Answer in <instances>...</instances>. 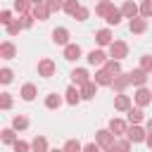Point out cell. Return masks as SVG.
Returning <instances> with one entry per match:
<instances>
[{"mask_svg":"<svg viewBox=\"0 0 152 152\" xmlns=\"http://www.w3.org/2000/svg\"><path fill=\"white\" fill-rule=\"evenodd\" d=\"M112 10H114V2H112V0H107V2H97V5H95V14L102 17V19H107Z\"/></svg>","mask_w":152,"mask_h":152,"instance_id":"25","label":"cell"},{"mask_svg":"<svg viewBox=\"0 0 152 152\" xmlns=\"http://www.w3.org/2000/svg\"><path fill=\"white\" fill-rule=\"evenodd\" d=\"M121 14H124V19H135V17H140V5L133 0H126L121 5Z\"/></svg>","mask_w":152,"mask_h":152,"instance_id":"8","label":"cell"},{"mask_svg":"<svg viewBox=\"0 0 152 152\" xmlns=\"http://www.w3.org/2000/svg\"><path fill=\"white\" fill-rule=\"evenodd\" d=\"M131 145H133V142H131L128 138H116L112 147H114L116 152H131Z\"/></svg>","mask_w":152,"mask_h":152,"instance_id":"32","label":"cell"},{"mask_svg":"<svg viewBox=\"0 0 152 152\" xmlns=\"http://www.w3.org/2000/svg\"><path fill=\"white\" fill-rule=\"evenodd\" d=\"M50 152H64V147H52Z\"/></svg>","mask_w":152,"mask_h":152,"instance_id":"49","label":"cell"},{"mask_svg":"<svg viewBox=\"0 0 152 152\" xmlns=\"http://www.w3.org/2000/svg\"><path fill=\"white\" fill-rule=\"evenodd\" d=\"M81 88V97L83 100H93L95 95H97V83L95 81H88V83H83V86H78Z\"/></svg>","mask_w":152,"mask_h":152,"instance_id":"20","label":"cell"},{"mask_svg":"<svg viewBox=\"0 0 152 152\" xmlns=\"http://www.w3.org/2000/svg\"><path fill=\"white\" fill-rule=\"evenodd\" d=\"M83 152H102V147L97 142H88V145H83Z\"/></svg>","mask_w":152,"mask_h":152,"instance_id":"45","label":"cell"},{"mask_svg":"<svg viewBox=\"0 0 152 152\" xmlns=\"http://www.w3.org/2000/svg\"><path fill=\"white\" fill-rule=\"evenodd\" d=\"M19 95H21V100L31 102V100L38 95V88H36V83H24V86H21V90H19Z\"/></svg>","mask_w":152,"mask_h":152,"instance_id":"21","label":"cell"},{"mask_svg":"<svg viewBox=\"0 0 152 152\" xmlns=\"http://www.w3.org/2000/svg\"><path fill=\"white\" fill-rule=\"evenodd\" d=\"M0 140H2V145H14L19 138H17V131L10 126V128H2V133H0Z\"/></svg>","mask_w":152,"mask_h":152,"instance_id":"26","label":"cell"},{"mask_svg":"<svg viewBox=\"0 0 152 152\" xmlns=\"http://www.w3.org/2000/svg\"><path fill=\"white\" fill-rule=\"evenodd\" d=\"M128 28H131V33L140 36V33H145V31H147V19H145V17H135V19H131V21H128Z\"/></svg>","mask_w":152,"mask_h":152,"instance_id":"15","label":"cell"},{"mask_svg":"<svg viewBox=\"0 0 152 152\" xmlns=\"http://www.w3.org/2000/svg\"><path fill=\"white\" fill-rule=\"evenodd\" d=\"M128 86H131V76H128V74H124V71H121L119 76H114V83H112V88H114L116 93H124Z\"/></svg>","mask_w":152,"mask_h":152,"instance_id":"19","label":"cell"},{"mask_svg":"<svg viewBox=\"0 0 152 152\" xmlns=\"http://www.w3.org/2000/svg\"><path fill=\"white\" fill-rule=\"evenodd\" d=\"M10 107H12V95H10V93H2V95H0V109L7 112Z\"/></svg>","mask_w":152,"mask_h":152,"instance_id":"41","label":"cell"},{"mask_svg":"<svg viewBox=\"0 0 152 152\" xmlns=\"http://www.w3.org/2000/svg\"><path fill=\"white\" fill-rule=\"evenodd\" d=\"M62 102H64V97L57 95V93H48V95H45V107H48V109H59Z\"/></svg>","mask_w":152,"mask_h":152,"instance_id":"24","label":"cell"},{"mask_svg":"<svg viewBox=\"0 0 152 152\" xmlns=\"http://www.w3.org/2000/svg\"><path fill=\"white\" fill-rule=\"evenodd\" d=\"M12 7H14L19 14H28V12L33 10V2H31V0H14Z\"/></svg>","mask_w":152,"mask_h":152,"instance_id":"28","label":"cell"},{"mask_svg":"<svg viewBox=\"0 0 152 152\" xmlns=\"http://www.w3.org/2000/svg\"><path fill=\"white\" fill-rule=\"evenodd\" d=\"M10 21H14V19H12V12H10V10H2V12H0V24L7 26Z\"/></svg>","mask_w":152,"mask_h":152,"instance_id":"44","label":"cell"},{"mask_svg":"<svg viewBox=\"0 0 152 152\" xmlns=\"http://www.w3.org/2000/svg\"><path fill=\"white\" fill-rule=\"evenodd\" d=\"M128 76H131V86H135V88H140V86L147 83V71H142L140 66L133 69V71H128Z\"/></svg>","mask_w":152,"mask_h":152,"instance_id":"18","label":"cell"},{"mask_svg":"<svg viewBox=\"0 0 152 152\" xmlns=\"http://www.w3.org/2000/svg\"><path fill=\"white\" fill-rule=\"evenodd\" d=\"M104 69H107L112 76H119V74H121V59H112V57H109V59L104 62Z\"/></svg>","mask_w":152,"mask_h":152,"instance_id":"30","label":"cell"},{"mask_svg":"<svg viewBox=\"0 0 152 152\" xmlns=\"http://www.w3.org/2000/svg\"><path fill=\"white\" fill-rule=\"evenodd\" d=\"M81 100H83V97H81V88L71 83V86L64 90V102H66V104H71V107H76Z\"/></svg>","mask_w":152,"mask_h":152,"instance_id":"7","label":"cell"},{"mask_svg":"<svg viewBox=\"0 0 152 152\" xmlns=\"http://www.w3.org/2000/svg\"><path fill=\"white\" fill-rule=\"evenodd\" d=\"M86 59H88V64H93V66H104V62L109 59V52H104L102 48H100V50H90V52L86 55Z\"/></svg>","mask_w":152,"mask_h":152,"instance_id":"5","label":"cell"},{"mask_svg":"<svg viewBox=\"0 0 152 152\" xmlns=\"http://www.w3.org/2000/svg\"><path fill=\"white\" fill-rule=\"evenodd\" d=\"M12 128H14V131H26V128H28V119H26L24 114H17V116L12 119Z\"/></svg>","mask_w":152,"mask_h":152,"instance_id":"31","label":"cell"},{"mask_svg":"<svg viewBox=\"0 0 152 152\" xmlns=\"http://www.w3.org/2000/svg\"><path fill=\"white\" fill-rule=\"evenodd\" d=\"M104 152H116V150H114V147H107V150H104Z\"/></svg>","mask_w":152,"mask_h":152,"instance_id":"50","label":"cell"},{"mask_svg":"<svg viewBox=\"0 0 152 152\" xmlns=\"http://www.w3.org/2000/svg\"><path fill=\"white\" fill-rule=\"evenodd\" d=\"M140 17L152 19V0H142L140 2Z\"/></svg>","mask_w":152,"mask_h":152,"instance_id":"35","label":"cell"},{"mask_svg":"<svg viewBox=\"0 0 152 152\" xmlns=\"http://www.w3.org/2000/svg\"><path fill=\"white\" fill-rule=\"evenodd\" d=\"M133 100H135V104H138V107H147V104H152V93H150L145 86H140V88H135Z\"/></svg>","mask_w":152,"mask_h":152,"instance_id":"6","label":"cell"},{"mask_svg":"<svg viewBox=\"0 0 152 152\" xmlns=\"http://www.w3.org/2000/svg\"><path fill=\"white\" fill-rule=\"evenodd\" d=\"M69 76H71V83H74V86H83V83L93 81V78H90V74H88V69H81V66H78V69H74Z\"/></svg>","mask_w":152,"mask_h":152,"instance_id":"14","label":"cell"},{"mask_svg":"<svg viewBox=\"0 0 152 152\" xmlns=\"http://www.w3.org/2000/svg\"><path fill=\"white\" fill-rule=\"evenodd\" d=\"M95 40H97V45H100V48H109V45L114 43V36H112V31H109V28H100V31L95 33Z\"/></svg>","mask_w":152,"mask_h":152,"instance_id":"16","label":"cell"},{"mask_svg":"<svg viewBox=\"0 0 152 152\" xmlns=\"http://www.w3.org/2000/svg\"><path fill=\"white\" fill-rule=\"evenodd\" d=\"M121 19H124V14H121V7H114L104 21H107L109 26H119V24H121Z\"/></svg>","mask_w":152,"mask_h":152,"instance_id":"29","label":"cell"},{"mask_svg":"<svg viewBox=\"0 0 152 152\" xmlns=\"http://www.w3.org/2000/svg\"><path fill=\"white\" fill-rule=\"evenodd\" d=\"M93 81L97 83V86H107V88H112V83H114V76L104 69V66H100L97 71H95V76H93Z\"/></svg>","mask_w":152,"mask_h":152,"instance_id":"9","label":"cell"},{"mask_svg":"<svg viewBox=\"0 0 152 152\" xmlns=\"http://www.w3.org/2000/svg\"><path fill=\"white\" fill-rule=\"evenodd\" d=\"M31 152H50L48 138H45V135H36V138L31 140Z\"/></svg>","mask_w":152,"mask_h":152,"instance_id":"22","label":"cell"},{"mask_svg":"<svg viewBox=\"0 0 152 152\" xmlns=\"http://www.w3.org/2000/svg\"><path fill=\"white\" fill-rule=\"evenodd\" d=\"M12 78H14V71H12L10 66H2V69H0V83L7 86V83H12Z\"/></svg>","mask_w":152,"mask_h":152,"instance_id":"34","label":"cell"},{"mask_svg":"<svg viewBox=\"0 0 152 152\" xmlns=\"http://www.w3.org/2000/svg\"><path fill=\"white\" fill-rule=\"evenodd\" d=\"M100 2H107V0H100Z\"/></svg>","mask_w":152,"mask_h":152,"instance_id":"51","label":"cell"},{"mask_svg":"<svg viewBox=\"0 0 152 152\" xmlns=\"http://www.w3.org/2000/svg\"><path fill=\"white\" fill-rule=\"evenodd\" d=\"M145 131H147V133H152V119H147V126H145Z\"/></svg>","mask_w":152,"mask_h":152,"instance_id":"47","label":"cell"},{"mask_svg":"<svg viewBox=\"0 0 152 152\" xmlns=\"http://www.w3.org/2000/svg\"><path fill=\"white\" fill-rule=\"evenodd\" d=\"M126 114H128V124H140V121L145 119V114H142V107H131Z\"/></svg>","mask_w":152,"mask_h":152,"instance_id":"27","label":"cell"},{"mask_svg":"<svg viewBox=\"0 0 152 152\" xmlns=\"http://www.w3.org/2000/svg\"><path fill=\"white\" fill-rule=\"evenodd\" d=\"M114 140H116V135H114L109 128H102V131H97V133H95V142H97L102 150L112 147V145H114Z\"/></svg>","mask_w":152,"mask_h":152,"instance_id":"4","label":"cell"},{"mask_svg":"<svg viewBox=\"0 0 152 152\" xmlns=\"http://www.w3.org/2000/svg\"><path fill=\"white\" fill-rule=\"evenodd\" d=\"M140 69L147 71V74H152V55H142L140 57Z\"/></svg>","mask_w":152,"mask_h":152,"instance_id":"39","label":"cell"},{"mask_svg":"<svg viewBox=\"0 0 152 152\" xmlns=\"http://www.w3.org/2000/svg\"><path fill=\"white\" fill-rule=\"evenodd\" d=\"M45 5L50 7V12H52V14H55V12H62V10H64V0H48Z\"/></svg>","mask_w":152,"mask_h":152,"instance_id":"43","label":"cell"},{"mask_svg":"<svg viewBox=\"0 0 152 152\" xmlns=\"http://www.w3.org/2000/svg\"><path fill=\"white\" fill-rule=\"evenodd\" d=\"M81 55H83V50H81L78 43H69V45H64V59H66V62H76Z\"/></svg>","mask_w":152,"mask_h":152,"instance_id":"13","label":"cell"},{"mask_svg":"<svg viewBox=\"0 0 152 152\" xmlns=\"http://www.w3.org/2000/svg\"><path fill=\"white\" fill-rule=\"evenodd\" d=\"M31 14H33V17L38 19V21H45V19H48V17L52 14V12H50V7H48V5L43 2V5H33V10H31Z\"/></svg>","mask_w":152,"mask_h":152,"instance_id":"23","label":"cell"},{"mask_svg":"<svg viewBox=\"0 0 152 152\" xmlns=\"http://www.w3.org/2000/svg\"><path fill=\"white\" fill-rule=\"evenodd\" d=\"M33 5H43V2H48V0H31Z\"/></svg>","mask_w":152,"mask_h":152,"instance_id":"48","label":"cell"},{"mask_svg":"<svg viewBox=\"0 0 152 152\" xmlns=\"http://www.w3.org/2000/svg\"><path fill=\"white\" fill-rule=\"evenodd\" d=\"M126 138H128L133 145H138V142H145L147 131H145V128H140L138 124H131V126H128V131H126Z\"/></svg>","mask_w":152,"mask_h":152,"instance_id":"3","label":"cell"},{"mask_svg":"<svg viewBox=\"0 0 152 152\" xmlns=\"http://www.w3.org/2000/svg\"><path fill=\"white\" fill-rule=\"evenodd\" d=\"M109 57L112 59H126L128 57V43L126 40H114L109 45Z\"/></svg>","mask_w":152,"mask_h":152,"instance_id":"2","label":"cell"},{"mask_svg":"<svg viewBox=\"0 0 152 152\" xmlns=\"http://www.w3.org/2000/svg\"><path fill=\"white\" fill-rule=\"evenodd\" d=\"M145 145L152 150V133H147V138H145Z\"/></svg>","mask_w":152,"mask_h":152,"instance_id":"46","label":"cell"},{"mask_svg":"<svg viewBox=\"0 0 152 152\" xmlns=\"http://www.w3.org/2000/svg\"><path fill=\"white\" fill-rule=\"evenodd\" d=\"M5 31H7V36H17V33H19V31H24V28H21L19 19H14V21H10V24L5 26Z\"/></svg>","mask_w":152,"mask_h":152,"instance_id":"37","label":"cell"},{"mask_svg":"<svg viewBox=\"0 0 152 152\" xmlns=\"http://www.w3.org/2000/svg\"><path fill=\"white\" fill-rule=\"evenodd\" d=\"M0 57L2 59H14L17 57V45L12 40H2L0 43Z\"/></svg>","mask_w":152,"mask_h":152,"instance_id":"17","label":"cell"},{"mask_svg":"<svg viewBox=\"0 0 152 152\" xmlns=\"http://www.w3.org/2000/svg\"><path fill=\"white\" fill-rule=\"evenodd\" d=\"M131 107H133L131 95H126V93H116V97H114V109H116V112H128Z\"/></svg>","mask_w":152,"mask_h":152,"instance_id":"10","label":"cell"},{"mask_svg":"<svg viewBox=\"0 0 152 152\" xmlns=\"http://www.w3.org/2000/svg\"><path fill=\"white\" fill-rule=\"evenodd\" d=\"M128 126H131V124H128V121H124V119H116V116H114V119H109V131H112V133H114L116 138L126 135Z\"/></svg>","mask_w":152,"mask_h":152,"instance_id":"11","label":"cell"},{"mask_svg":"<svg viewBox=\"0 0 152 152\" xmlns=\"http://www.w3.org/2000/svg\"><path fill=\"white\" fill-rule=\"evenodd\" d=\"M88 17H90V10H88V7H83V5H81V7L76 10V14H74V19H76V21H86Z\"/></svg>","mask_w":152,"mask_h":152,"instance_id":"40","label":"cell"},{"mask_svg":"<svg viewBox=\"0 0 152 152\" xmlns=\"http://www.w3.org/2000/svg\"><path fill=\"white\" fill-rule=\"evenodd\" d=\"M64 152H83V145L76 140V138H69L64 142Z\"/></svg>","mask_w":152,"mask_h":152,"instance_id":"33","label":"cell"},{"mask_svg":"<svg viewBox=\"0 0 152 152\" xmlns=\"http://www.w3.org/2000/svg\"><path fill=\"white\" fill-rule=\"evenodd\" d=\"M12 150H14V152H31V142H26V140H17V142L12 145Z\"/></svg>","mask_w":152,"mask_h":152,"instance_id":"42","label":"cell"},{"mask_svg":"<svg viewBox=\"0 0 152 152\" xmlns=\"http://www.w3.org/2000/svg\"><path fill=\"white\" fill-rule=\"evenodd\" d=\"M33 21H36V17H33L31 12H28V14H19V24H21V28H31Z\"/></svg>","mask_w":152,"mask_h":152,"instance_id":"36","label":"cell"},{"mask_svg":"<svg viewBox=\"0 0 152 152\" xmlns=\"http://www.w3.org/2000/svg\"><path fill=\"white\" fill-rule=\"evenodd\" d=\"M52 43L55 45H69V28H64V26H57L55 31H52Z\"/></svg>","mask_w":152,"mask_h":152,"instance_id":"12","label":"cell"},{"mask_svg":"<svg viewBox=\"0 0 152 152\" xmlns=\"http://www.w3.org/2000/svg\"><path fill=\"white\" fill-rule=\"evenodd\" d=\"M78 7H81V2H78V0H64V12H66V14H71V17L76 14V10H78Z\"/></svg>","mask_w":152,"mask_h":152,"instance_id":"38","label":"cell"},{"mask_svg":"<svg viewBox=\"0 0 152 152\" xmlns=\"http://www.w3.org/2000/svg\"><path fill=\"white\" fill-rule=\"evenodd\" d=\"M36 71H38V76H43V78H52V76L57 74V64H55V59L43 57V59H38Z\"/></svg>","mask_w":152,"mask_h":152,"instance_id":"1","label":"cell"}]
</instances>
